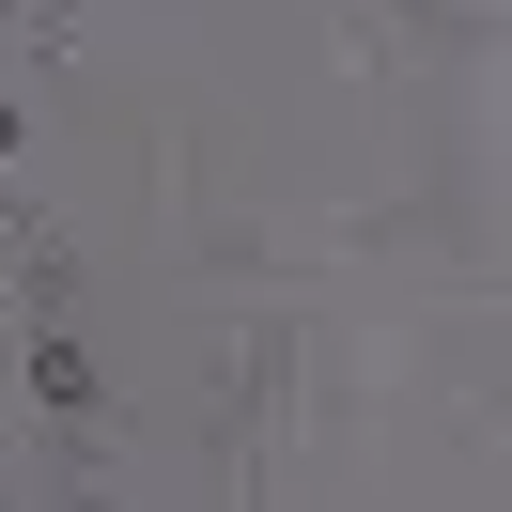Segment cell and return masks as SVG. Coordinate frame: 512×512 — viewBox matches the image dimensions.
<instances>
[{"instance_id": "cell-1", "label": "cell", "mask_w": 512, "mask_h": 512, "mask_svg": "<svg viewBox=\"0 0 512 512\" xmlns=\"http://www.w3.org/2000/svg\"><path fill=\"white\" fill-rule=\"evenodd\" d=\"M0 156H16V109H0Z\"/></svg>"}]
</instances>
